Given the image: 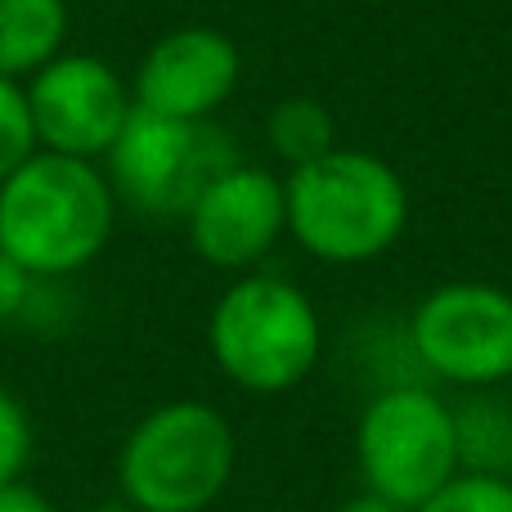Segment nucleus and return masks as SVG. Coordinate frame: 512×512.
Segmentation results:
<instances>
[{"label": "nucleus", "mask_w": 512, "mask_h": 512, "mask_svg": "<svg viewBox=\"0 0 512 512\" xmlns=\"http://www.w3.org/2000/svg\"><path fill=\"white\" fill-rule=\"evenodd\" d=\"M454 436H459V468L508 477L512 472V409L495 396H468L454 405Z\"/></svg>", "instance_id": "obj_12"}, {"label": "nucleus", "mask_w": 512, "mask_h": 512, "mask_svg": "<svg viewBox=\"0 0 512 512\" xmlns=\"http://www.w3.org/2000/svg\"><path fill=\"white\" fill-rule=\"evenodd\" d=\"M239 459L234 427L207 400H171L131 427L117 454V486L135 512H207Z\"/></svg>", "instance_id": "obj_4"}, {"label": "nucleus", "mask_w": 512, "mask_h": 512, "mask_svg": "<svg viewBox=\"0 0 512 512\" xmlns=\"http://www.w3.org/2000/svg\"><path fill=\"white\" fill-rule=\"evenodd\" d=\"M185 230L194 252L216 270H252L288 230L283 180L252 162H234L189 207Z\"/></svg>", "instance_id": "obj_9"}, {"label": "nucleus", "mask_w": 512, "mask_h": 512, "mask_svg": "<svg viewBox=\"0 0 512 512\" xmlns=\"http://www.w3.org/2000/svg\"><path fill=\"white\" fill-rule=\"evenodd\" d=\"M36 149L63 153V158L95 162L108 158L117 144L135 99L113 63L99 54H59L27 86Z\"/></svg>", "instance_id": "obj_8"}, {"label": "nucleus", "mask_w": 512, "mask_h": 512, "mask_svg": "<svg viewBox=\"0 0 512 512\" xmlns=\"http://www.w3.org/2000/svg\"><path fill=\"white\" fill-rule=\"evenodd\" d=\"M409 351L432 378L486 391L512 378V292L459 279L432 288L409 315Z\"/></svg>", "instance_id": "obj_7"}, {"label": "nucleus", "mask_w": 512, "mask_h": 512, "mask_svg": "<svg viewBox=\"0 0 512 512\" xmlns=\"http://www.w3.org/2000/svg\"><path fill=\"white\" fill-rule=\"evenodd\" d=\"M239 45L216 27H176L149 45L135 72L131 99L171 122H212L239 86Z\"/></svg>", "instance_id": "obj_10"}, {"label": "nucleus", "mask_w": 512, "mask_h": 512, "mask_svg": "<svg viewBox=\"0 0 512 512\" xmlns=\"http://www.w3.org/2000/svg\"><path fill=\"white\" fill-rule=\"evenodd\" d=\"M288 234L324 265L378 261L400 243L409 225V189L391 162L364 149L324 153L319 162L292 167L283 180Z\"/></svg>", "instance_id": "obj_2"}, {"label": "nucleus", "mask_w": 512, "mask_h": 512, "mask_svg": "<svg viewBox=\"0 0 512 512\" xmlns=\"http://www.w3.org/2000/svg\"><path fill=\"white\" fill-rule=\"evenodd\" d=\"M68 0H0V77L18 81L63 54Z\"/></svg>", "instance_id": "obj_11"}, {"label": "nucleus", "mask_w": 512, "mask_h": 512, "mask_svg": "<svg viewBox=\"0 0 512 512\" xmlns=\"http://www.w3.org/2000/svg\"><path fill=\"white\" fill-rule=\"evenodd\" d=\"M95 512H135V508L126 504V499H113V504H99Z\"/></svg>", "instance_id": "obj_20"}, {"label": "nucleus", "mask_w": 512, "mask_h": 512, "mask_svg": "<svg viewBox=\"0 0 512 512\" xmlns=\"http://www.w3.org/2000/svg\"><path fill=\"white\" fill-rule=\"evenodd\" d=\"M32 153H36V131H32L27 90L18 81L0 77V180L14 167H23Z\"/></svg>", "instance_id": "obj_15"}, {"label": "nucleus", "mask_w": 512, "mask_h": 512, "mask_svg": "<svg viewBox=\"0 0 512 512\" xmlns=\"http://www.w3.org/2000/svg\"><path fill=\"white\" fill-rule=\"evenodd\" d=\"M239 162L230 135L212 122H171L131 108L117 144L108 149V185L144 216H180L198 203L221 171Z\"/></svg>", "instance_id": "obj_6"}, {"label": "nucleus", "mask_w": 512, "mask_h": 512, "mask_svg": "<svg viewBox=\"0 0 512 512\" xmlns=\"http://www.w3.org/2000/svg\"><path fill=\"white\" fill-rule=\"evenodd\" d=\"M414 512H512V477L459 472Z\"/></svg>", "instance_id": "obj_14"}, {"label": "nucleus", "mask_w": 512, "mask_h": 512, "mask_svg": "<svg viewBox=\"0 0 512 512\" xmlns=\"http://www.w3.org/2000/svg\"><path fill=\"white\" fill-rule=\"evenodd\" d=\"M0 512H54V504L32 481L18 477V481H9V486H0Z\"/></svg>", "instance_id": "obj_18"}, {"label": "nucleus", "mask_w": 512, "mask_h": 512, "mask_svg": "<svg viewBox=\"0 0 512 512\" xmlns=\"http://www.w3.org/2000/svg\"><path fill=\"white\" fill-rule=\"evenodd\" d=\"M333 512H405V508H396V504H387V499H378V495H369V490H360V495H351V499H342Z\"/></svg>", "instance_id": "obj_19"}, {"label": "nucleus", "mask_w": 512, "mask_h": 512, "mask_svg": "<svg viewBox=\"0 0 512 512\" xmlns=\"http://www.w3.org/2000/svg\"><path fill=\"white\" fill-rule=\"evenodd\" d=\"M207 346L234 387L252 396H283L315 373L324 355V324L297 283L279 274H243L216 297Z\"/></svg>", "instance_id": "obj_3"}, {"label": "nucleus", "mask_w": 512, "mask_h": 512, "mask_svg": "<svg viewBox=\"0 0 512 512\" xmlns=\"http://www.w3.org/2000/svg\"><path fill=\"white\" fill-rule=\"evenodd\" d=\"M32 463V418L0 387V486L18 481Z\"/></svg>", "instance_id": "obj_16"}, {"label": "nucleus", "mask_w": 512, "mask_h": 512, "mask_svg": "<svg viewBox=\"0 0 512 512\" xmlns=\"http://www.w3.org/2000/svg\"><path fill=\"white\" fill-rule=\"evenodd\" d=\"M355 468L369 495L414 512L459 477L454 405L423 382H396L364 405L355 423Z\"/></svg>", "instance_id": "obj_5"}, {"label": "nucleus", "mask_w": 512, "mask_h": 512, "mask_svg": "<svg viewBox=\"0 0 512 512\" xmlns=\"http://www.w3.org/2000/svg\"><path fill=\"white\" fill-rule=\"evenodd\" d=\"M45 279H36V274H27L23 265L14 261V256L0 252V324H9V319L27 315V306H32L36 288H41Z\"/></svg>", "instance_id": "obj_17"}, {"label": "nucleus", "mask_w": 512, "mask_h": 512, "mask_svg": "<svg viewBox=\"0 0 512 512\" xmlns=\"http://www.w3.org/2000/svg\"><path fill=\"white\" fill-rule=\"evenodd\" d=\"M265 135H270V149L288 167H306V162H319L324 153L337 149V122L319 99H283V104H274V113L265 117Z\"/></svg>", "instance_id": "obj_13"}, {"label": "nucleus", "mask_w": 512, "mask_h": 512, "mask_svg": "<svg viewBox=\"0 0 512 512\" xmlns=\"http://www.w3.org/2000/svg\"><path fill=\"white\" fill-rule=\"evenodd\" d=\"M117 194L95 162L36 149L0 180V252L36 279L86 270L113 239Z\"/></svg>", "instance_id": "obj_1"}]
</instances>
